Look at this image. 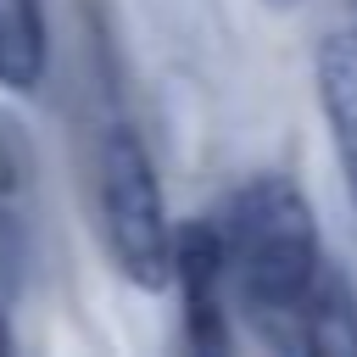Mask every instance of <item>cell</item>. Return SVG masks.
Instances as JSON below:
<instances>
[{
    "label": "cell",
    "mask_w": 357,
    "mask_h": 357,
    "mask_svg": "<svg viewBox=\"0 0 357 357\" xmlns=\"http://www.w3.org/2000/svg\"><path fill=\"white\" fill-rule=\"evenodd\" d=\"M229 251V290L251 335L301 357L312 290L324 279V240L307 190L290 173H251L218 212Z\"/></svg>",
    "instance_id": "1"
},
{
    "label": "cell",
    "mask_w": 357,
    "mask_h": 357,
    "mask_svg": "<svg viewBox=\"0 0 357 357\" xmlns=\"http://www.w3.org/2000/svg\"><path fill=\"white\" fill-rule=\"evenodd\" d=\"M95 201H100V240L112 268L139 290H167L178 223L167 218L156 162L134 123H106L95 151Z\"/></svg>",
    "instance_id": "2"
},
{
    "label": "cell",
    "mask_w": 357,
    "mask_h": 357,
    "mask_svg": "<svg viewBox=\"0 0 357 357\" xmlns=\"http://www.w3.org/2000/svg\"><path fill=\"white\" fill-rule=\"evenodd\" d=\"M173 284L184 301V335L195 351H229V251L218 218H184L173 229Z\"/></svg>",
    "instance_id": "3"
},
{
    "label": "cell",
    "mask_w": 357,
    "mask_h": 357,
    "mask_svg": "<svg viewBox=\"0 0 357 357\" xmlns=\"http://www.w3.org/2000/svg\"><path fill=\"white\" fill-rule=\"evenodd\" d=\"M312 84H318V106L329 123V145L346 173V201L357 212V28H335L318 39Z\"/></svg>",
    "instance_id": "4"
},
{
    "label": "cell",
    "mask_w": 357,
    "mask_h": 357,
    "mask_svg": "<svg viewBox=\"0 0 357 357\" xmlns=\"http://www.w3.org/2000/svg\"><path fill=\"white\" fill-rule=\"evenodd\" d=\"M50 73V28L39 0H0V89L33 95Z\"/></svg>",
    "instance_id": "5"
},
{
    "label": "cell",
    "mask_w": 357,
    "mask_h": 357,
    "mask_svg": "<svg viewBox=\"0 0 357 357\" xmlns=\"http://www.w3.org/2000/svg\"><path fill=\"white\" fill-rule=\"evenodd\" d=\"M22 151H17V134L11 123L0 117V296L17 290L22 279V262H28V223H22Z\"/></svg>",
    "instance_id": "6"
},
{
    "label": "cell",
    "mask_w": 357,
    "mask_h": 357,
    "mask_svg": "<svg viewBox=\"0 0 357 357\" xmlns=\"http://www.w3.org/2000/svg\"><path fill=\"white\" fill-rule=\"evenodd\" d=\"M0 351H11V329H6V312H0Z\"/></svg>",
    "instance_id": "7"
},
{
    "label": "cell",
    "mask_w": 357,
    "mask_h": 357,
    "mask_svg": "<svg viewBox=\"0 0 357 357\" xmlns=\"http://www.w3.org/2000/svg\"><path fill=\"white\" fill-rule=\"evenodd\" d=\"M262 6H273V11H296L301 0H262Z\"/></svg>",
    "instance_id": "8"
}]
</instances>
